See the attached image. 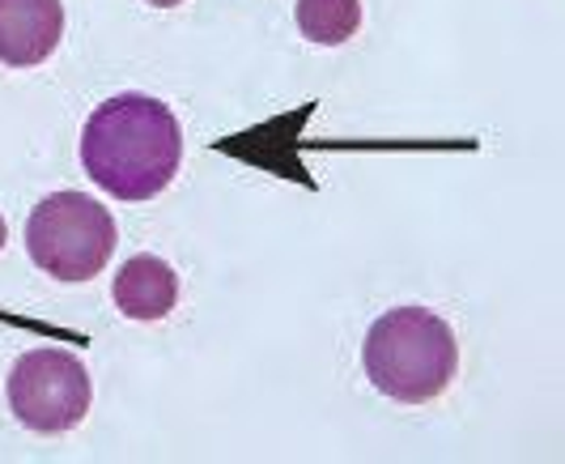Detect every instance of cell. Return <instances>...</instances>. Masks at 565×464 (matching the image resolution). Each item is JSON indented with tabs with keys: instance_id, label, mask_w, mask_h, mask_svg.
<instances>
[{
	"instance_id": "cell-6",
	"label": "cell",
	"mask_w": 565,
	"mask_h": 464,
	"mask_svg": "<svg viewBox=\"0 0 565 464\" xmlns=\"http://www.w3.org/2000/svg\"><path fill=\"white\" fill-rule=\"evenodd\" d=\"M115 307L128 319H167L179 303V277L158 256H132L115 273Z\"/></svg>"
},
{
	"instance_id": "cell-3",
	"label": "cell",
	"mask_w": 565,
	"mask_h": 464,
	"mask_svg": "<svg viewBox=\"0 0 565 464\" xmlns=\"http://www.w3.org/2000/svg\"><path fill=\"white\" fill-rule=\"evenodd\" d=\"M26 252L47 277L89 282L115 252V218L85 192H56L26 218Z\"/></svg>"
},
{
	"instance_id": "cell-9",
	"label": "cell",
	"mask_w": 565,
	"mask_h": 464,
	"mask_svg": "<svg viewBox=\"0 0 565 464\" xmlns=\"http://www.w3.org/2000/svg\"><path fill=\"white\" fill-rule=\"evenodd\" d=\"M4 234L9 231H4V218H0V247H4Z\"/></svg>"
},
{
	"instance_id": "cell-5",
	"label": "cell",
	"mask_w": 565,
	"mask_h": 464,
	"mask_svg": "<svg viewBox=\"0 0 565 464\" xmlns=\"http://www.w3.org/2000/svg\"><path fill=\"white\" fill-rule=\"evenodd\" d=\"M64 4L60 0H0V60L13 68L43 64L60 48Z\"/></svg>"
},
{
	"instance_id": "cell-2",
	"label": "cell",
	"mask_w": 565,
	"mask_h": 464,
	"mask_svg": "<svg viewBox=\"0 0 565 464\" xmlns=\"http://www.w3.org/2000/svg\"><path fill=\"white\" fill-rule=\"evenodd\" d=\"M362 367L383 397L404 405H425L451 388L459 371V346L443 316L425 307H396L370 324Z\"/></svg>"
},
{
	"instance_id": "cell-8",
	"label": "cell",
	"mask_w": 565,
	"mask_h": 464,
	"mask_svg": "<svg viewBox=\"0 0 565 464\" xmlns=\"http://www.w3.org/2000/svg\"><path fill=\"white\" fill-rule=\"evenodd\" d=\"M149 4H162V9H170V4H183V0H149Z\"/></svg>"
},
{
	"instance_id": "cell-7",
	"label": "cell",
	"mask_w": 565,
	"mask_h": 464,
	"mask_svg": "<svg viewBox=\"0 0 565 464\" xmlns=\"http://www.w3.org/2000/svg\"><path fill=\"white\" fill-rule=\"evenodd\" d=\"M358 27H362V0H298V30L311 43L337 48L353 39Z\"/></svg>"
},
{
	"instance_id": "cell-4",
	"label": "cell",
	"mask_w": 565,
	"mask_h": 464,
	"mask_svg": "<svg viewBox=\"0 0 565 464\" xmlns=\"http://www.w3.org/2000/svg\"><path fill=\"white\" fill-rule=\"evenodd\" d=\"M94 401V383L77 354L68 349H30L13 362L9 405L18 422L39 435H64L82 426Z\"/></svg>"
},
{
	"instance_id": "cell-1",
	"label": "cell",
	"mask_w": 565,
	"mask_h": 464,
	"mask_svg": "<svg viewBox=\"0 0 565 464\" xmlns=\"http://www.w3.org/2000/svg\"><path fill=\"white\" fill-rule=\"evenodd\" d=\"M179 158L183 133L162 98L115 94L85 119L82 167L115 201L158 197L179 171Z\"/></svg>"
}]
</instances>
